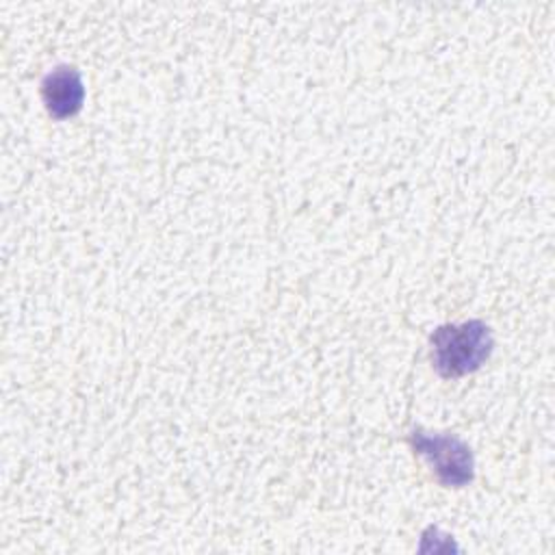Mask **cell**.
Returning a JSON list of instances; mask_svg holds the SVG:
<instances>
[{
	"instance_id": "3",
	"label": "cell",
	"mask_w": 555,
	"mask_h": 555,
	"mask_svg": "<svg viewBox=\"0 0 555 555\" xmlns=\"http://www.w3.org/2000/svg\"><path fill=\"white\" fill-rule=\"evenodd\" d=\"M41 98L48 113L56 119L76 115L85 102L82 76L72 65H59L41 80Z\"/></svg>"
},
{
	"instance_id": "1",
	"label": "cell",
	"mask_w": 555,
	"mask_h": 555,
	"mask_svg": "<svg viewBox=\"0 0 555 555\" xmlns=\"http://www.w3.org/2000/svg\"><path fill=\"white\" fill-rule=\"evenodd\" d=\"M492 332L483 321L440 325L431 334V362L444 377H457L479 369L492 351Z\"/></svg>"
},
{
	"instance_id": "2",
	"label": "cell",
	"mask_w": 555,
	"mask_h": 555,
	"mask_svg": "<svg viewBox=\"0 0 555 555\" xmlns=\"http://www.w3.org/2000/svg\"><path fill=\"white\" fill-rule=\"evenodd\" d=\"M410 442L414 451L434 466V473L442 486L460 488L473 479L475 460L468 444H464L460 438L414 429L410 434Z\"/></svg>"
}]
</instances>
